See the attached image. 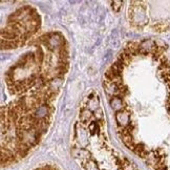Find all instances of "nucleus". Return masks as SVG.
I'll return each instance as SVG.
<instances>
[{
    "label": "nucleus",
    "instance_id": "f257e3e1",
    "mask_svg": "<svg viewBox=\"0 0 170 170\" xmlns=\"http://www.w3.org/2000/svg\"><path fill=\"white\" fill-rule=\"evenodd\" d=\"M129 19L134 25L142 26L147 23L146 10L143 5L138 2V5H132L129 10Z\"/></svg>",
    "mask_w": 170,
    "mask_h": 170
},
{
    "label": "nucleus",
    "instance_id": "f03ea898",
    "mask_svg": "<svg viewBox=\"0 0 170 170\" xmlns=\"http://www.w3.org/2000/svg\"><path fill=\"white\" fill-rule=\"evenodd\" d=\"M39 40L44 43V44L52 50L63 49L64 40L59 34H49V35H45V36L41 37Z\"/></svg>",
    "mask_w": 170,
    "mask_h": 170
},
{
    "label": "nucleus",
    "instance_id": "7ed1b4c3",
    "mask_svg": "<svg viewBox=\"0 0 170 170\" xmlns=\"http://www.w3.org/2000/svg\"><path fill=\"white\" fill-rule=\"evenodd\" d=\"M76 140L81 147H85L88 144V135L84 128H82L79 124L76 126Z\"/></svg>",
    "mask_w": 170,
    "mask_h": 170
},
{
    "label": "nucleus",
    "instance_id": "20e7f679",
    "mask_svg": "<svg viewBox=\"0 0 170 170\" xmlns=\"http://www.w3.org/2000/svg\"><path fill=\"white\" fill-rule=\"evenodd\" d=\"M50 105H46V104H43L40 105L39 107L34 110V114L33 117L36 119V120H44V119H47V117L49 116V112H50Z\"/></svg>",
    "mask_w": 170,
    "mask_h": 170
},
{
    "label": "nucleus",
    "instance_id": "39448f33",
    "mask_svg": "<svg viewBox=\"0 0 170 170\" xmlns=\"http://www.w3.org/2000/svg\"><path fill=\"white\" fill-rule=\"evenodd\" d=\"M116 120L118 125L124 129V128L128 127L130 125V114L127 111H125V110H121V111L117 112Z\"/></svg>",
    "mask_w": 170,
    "mask_h": 170
},
{
    "label": "nucleus",
    "instance_id": "423d86ee",
    "mask_svg": "<svg viewBox=\"0 0 170 170\" xmlns=\"http://www.w3.org/2000/svg\"><path fill=\"white\" fill-rule=\"evenodd\" d=\"M158 49V46L155 45V42L151 39H146L140 43V53L142 54H150L155 53Z\"/></svg>",
    "mask_w": 170,
    "mask_h": 170
},
{
    "label": "nucleus",
    "instance_id": "0eeeda50",
    "mask_svg": "<svg viewBox=\"0 0 170 170\" xmlns=\"http://www.w3.org/2000/svg\"><path fill=\"white\" fill-rule=\"evenodd\" d=\"M104 87H105V91H106L108 95L112 96V97H119V95L121 93L120 86L116 83L107 81V83L104 84Z\"/></svg>",
    "mask_w": 170,
    "mask_h": 170
},
{
    "label": "nucleus",
    "instance_id": "6e6552de",
    "mask_svg": "<svg viewBox=\"0 0 170 170\" xmlns=\"http://www.w3.org/2000/svg\"><path fill=\"white\" fill-rule=\"evenodd\" d=\"M72 153L76 158L82 160V162H85V161L89 160V157H90L89 151H87L86 149H84V148H73Z\"/></svg>",
    "mask_w": 170,
    "mask_h": 170
},
{
    "label": "nucleus",
    "instance_id": "1a4fd4ad",
    "mask_svg": "<svg viewBox=\"0 0 170 170\" xmlns=\"http://www.w3.org/2000/svg\"><path fill=\"white\" fill-rule=\"evenodd\" d=\"M109 103H110L111 108L114 110H116L117 112L123 110L124 103H123V100L121 99V97H112L111 99H110Z\"/></svg>",
    "mask_w": 170,
    "mask_h": 170
},
{
    "label": "nucleus",
    "instance_id": "9d476101",
    "mask_svg": "<svg viewBox=\"0 0 170 170\" xmlns=\"http://www.w3.org/2000/svg\"><path fill=\"white\" fill-rule=\"evenodd\" d=\"M99 97H93V95L88 96V103L86 105V108L89 109L91 112L98 110L100 107H99Z\"/></svg>",
    "mask_w": 170,
    "mask_h": 170
},
{
    "label": "nucleus",
    "instance_id": "9b49d317",
    "mask_svg": "<svg viewBox=\"0 0 170 170\" xmlns=\"http://www.w3.org/2000/svg\"><path fill=\"white\" fill-rule=\"evenodd\" d=\"M61 83H62L61 79H59V78H55V79L50 80L49 83H47V86H49V88L47 89H49L50 93H55V91L58 90V89L60 88Z\"/></svg>",
    "mask_w": 170,
    "mask_h": 170
},
{
    "label": "nucleus",
    "instance_id": "f8f14e48",
    "mask_svg": "<svg viewBox=\"0 0 170 170\" xmlns=\"http://www.w3.org/2000/svg\"><path fill=\"white\" fill-rule=\"evenodd\" d=\"M93 118V112L87 108H83L80 111V120H81L82 123H87L89 122Z\"/></svg>",
    "mask_w": 170,
    "mask_h": 170
},
{
    "label": "nucleus",
    "instance_id": "ddd939ff",
    "mask_svg": "<svg viewBox=\"0 0 170 170\" xmlns=\"http://www.w3.org/2000/svg\"><path fill=\"white\" fill-rule=\"evenodd\" d=\"M122 139H123L124 144H125V145L127 146L128 148H129V149H132V150H134L135 144L134 143V140H132L131 134H126V135H123V137H122Z\"/></svg>",
    "mask_w": 170,
    "mask_h": 170
},
{
    "label": "nucleus",
    "instance_id": "4468645a",
    "mask_svg": "<svg viewBox=\"0 0 170 170\" xmlns=\"http://www.w3.org/2000/svg\"><path fill=\"white\" fill-rule=\"evenodd\" d=\"M83 167L85 170H99L97 163H96L95 161L90 160V158L83 162Z\"/></svg>",
    "mask_w": 170,
    "mask_h": 170
},
{
    "label": "nucleus",
    "instance_id": "2eb2a0df",
    "mask_svg": "<svg viewBox=\"0 0 170 170\" xmlns=\"http://www.w3.org/2000/svg\"><path fill=\"white\" fill-rule=\"evenodd\" d=\"M88 128H89V131H90L91 134H99V131H100V127H99V124L96 123V122H93V123L89 124Z\"/></svg>",
    "mask_w": 170,
    "mask_h": 170
},
{
    "label": "nucleus",
    "instance_id": "dca6fc26",
    "mask_svg": "<svg viewBox=\"0 0 170 170\" xmlns=\"http://www.w3.org/2000/svg\"><path fill=\"white\" fill-rule=\"evenodd\" d=\"M122 4H123V2L120 1V0H116V1H111V8H112V10H114V12L118 13L119 11L121 10Z\"/></svg>",
    "mask_w": 170,
    "mask_h": 170
},
{
    "label": "nucleus",
    "instance_id": "f3484780",
    "mask_svg": "<svg viewBox=\"0 0 170 170\" xmlns=\"http://www.w3.org/2000/svg\"><path fill=\"white\" fill-rule=\"evenodd\" d=\"M95 114H96V117L98 118V120H102V119H103V111H102V109H101V108H99L98 110H96Z\"/></svg>",
    "mask_w": 170,
    "mask_h": 170
}]
</instances>
